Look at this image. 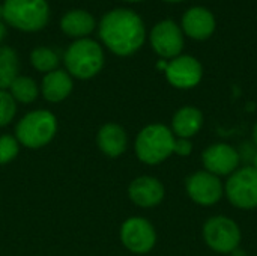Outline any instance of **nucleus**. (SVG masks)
<instances>
[{
	"instance_id": "1",
	"label": "nucleus",
	"mask_w": 257,
	"mask_h": 256,
	"mask_svg": "<svg viewBox=\"0 0 257 256\" xmlns=\"http://www.w3.org/2000/svg\"><path fill=\"white\" fill-rule=\"evenodd\" d=\"M99 38L111 53L130 56L145 44V23L134 11L117 8L101 18Z\"/></svg>"
},
{
	"instance_id": "2",
	"label": "nucleus",
	"mask_w": 257,
	"mask_h": 256,
	"mask_svg": "<svg viewBox=\"0 0 257 256\" xmlns=\"http://www.w3.org/2000/svg\"><path fill=\"white\" fill-rule=\"evenodd\" d=\"M3 20L23 32H38L45 27L50 8L47 0H5Z\"/></svg>"
},
{
	"instance_id": "3",
	"label": "nucleus",
	"mask_w": 257,
	"mask_h": 256,
	"mask_svg": "<svg viewBox=\"0 0 257 256\" xmlns=\"http://www.w3.org/2000/svg\"><path fill=\"white\" fill-rule=\"evenodd\" d=\"M65 65L69 74L77 78L87 80L96 75L104 65V53L101 45L89 38L72 42L65 53Z\"/></svg>"
},
{
	"instance_id": "4",
	"label": "nucleus",
	"mask_w": 257,
	"mask_h": 256,
	"mask_svg": "<svg viewBox=\"0 0 257 256\" xmlns=\"http://www.w3.org/2000/svg\"><path fill=\"white\" fill-rule=\"evenodd\" d=\"M173 133L161 124L148 125L140 131L136 140L137 157L148 164H158L173 154Z\"/></svg>"
},
{
	"instance_id": "5",
	"label": "nucleus",
	"mask_w": 257,
	"mask_h": 256,
	"mask_svg": "<svg viewBox=\"0 0 257 256\" xmlns=\"http://www.w3.org/2000/svg\"><path fill=\"white\" fill-rule=\"evenodd\" d=\"M56 118L47 110L26 115L17 125V139L27 148H41L56 134Z\"/></svg>"
},
{
	"instance_id": "6",
	"label": "nucleus",
	"mask_w": 257,
	"mask_h": 256,
	"mask_svg": "<svg viewBox=\"0 0 257 256\" xmlns=\"http://www.w3.org/2000/svg\"><path fill=\"white\" fill-rule=\"evenodd\" d=\"M203 237L206 244L220 253H232L241 243V231L238 225L224 216L209 219L205 223Z\"/></svg>"
},
{
	"instance_id": "7",
	"label": "nucleus",
	"mask_w": 257,
	"mask_h": 256,
	"mask_svg": "<svg viewBox=\"0 0 257 256\" xmlns=\"http://www.w3.org/2000/svg\"><path fill=\"white\" fill-rule=\"evenodd\" d=\"M229 201L241 210L257 208V170L247 166L232 174L226 183Z\"/></svg>"
},
{
	"instance_id": "8",
	"label": "nucleus",
	"mask_w": 257,
	"mask_h": 256,
	"mask_svg": "<svg viewBox=\"0 0 257 256\" xmlns=\"http://www.w3.org/2000/svg\"><path fill=\"white\" fill-rule=\"evenodd\" d=\"M151 44L155 53L163 59H175L181 56L184 48V32L173 20H163L154 26Z\"/></svg>"
},
{
	"instance_id": "9",
	"label": "nucleus",
	"mask_w": 257,
	"mask_h": 256,
	"mask_svg": "<svg viewBox=\"0 0 257 256\" xmlns=\"http://www.w3.org/2000/svg\"><path fill=\"white\" fill-rule=\"evenodd\" d=\"M120 238L123 246L134 253H148L157 241L154 226L142 217L128 219L122 225Z\"/></svg>"
},
{
	"instance_id": "10",
	"label": "nucleus",
	"mask_w": 257,
	"mask_h": 256,
	"mask_svg": "<svg viewBox=\"0 0 257 256\" xmlns=\"http://www.w3.org/2000/svg\"><path fill=\"white\" fill-rule=\"evenodd\" d=\"M202 63L188 54L178 56L167 63L166 77L169 83L179 89H190L202 80Z\"/></svg>"
},
{
	"instance_id": "11",
	"label": "nucleus",
	"mask_w": 257,
	"mask_h": 256,
	"mask_svg": "<svg viewBox=\"0 0 257 256\" xmlns=\"http://www.w3.org/2000/svg\"><path fill=\"white\" fill-rule=\"evenodd\" d=\"M185 186L190 198L199 205H214L220 201L223 195V186L220 178L206 170L193 174L187 180Z\"/></svg>"
},
{
	"instance_id": "12",
	"label": "nucleus",
	"mask_w": 257,
	"mask_h": 256,
	"mask_svg": "<svg viewBox=\"0 0 257 256\" xmlns=\"http://www.w3.org/2000/svg\"><path fill=\"white\" fill-rule=\"evenodd\" d=\"M202 160L206 167V172L217 177L233 174L241 161L238 151L227 143H215L206 148L202 155Z\"/></svg>"
},
{
	"instance_id": "13",
	"label": "nucleus",
	"mask_w": 257,
	"mask_h": 256,
	"mask_svg": "<svg viewBox=\"0 0 257 256\" xmlns=\"http://www.w3.org/2000/svg\"><path fill=\"white\" fill-rule=\"evenodd\" d=\"M214 30L215 17L203 6H193L182 15V32L196 41L208 39Z\"/></svg>"
},
{
	"instance_id": "14",
	"label": "nucleus",
	"mask_w": 257,
	"mask_h": 256,
	"mask_svg": "<svg viewBox=\"0 0 257 256\" xmlns=\"http://www.w3.org/2000/svg\"><path fill=\"white\" fill-rule=\"evenodd\" d=\"M131 201L143 208H151L158 205L164 198L163 184L152 177H140L134 180L128 189Z\"/></svg>"
},
{
	"instance_id": "15",
	"label": "nucleus",
	"mask_w": 257,
	"mask_h": 256,
	"mask_svg": "<svg viewBox=\"0 0 257 256\" xmlns=\"http://www.w3.org/2000/svg\"><path fill=\"white\" fill-rule=\"evenodd\" d=\"M72 91V78L66 71L54 69L48 72L42 80V95L50 103H59L65 100Z\"/></svg>"
},
{
	"instance_id": "16",
	"label": "nucleus",
	"mask_w": 257,
	"mask_h": 256,
	"mask_svg": "<svg viewBox=\"0 0 257 256\" xmlns=\"http://www.w3.org/2000/svg\"><path fill=\"white\" fill-rule=\"evenodd\" d=\"M60 29L71 38H84L95 30V18L81 9L69 11L60 20Z\"/></svg>"
},
{
	"instance_id": "17",
	"label": "nucleus",
	"mask_w": 257,
	"mask_h": 256,
	"mask_svg": "<svg viewBox=\"0 0 257 256\" xmlns=\"http://www.w3.org/2000/svg\"><path fill=\"white\" fill-rule=\"evenodd\" d=\"M202 124H203L202 112L196 107L187 106L175 113L172 121V128L178 137L190 139L202 128Z\"/></svg>"
},
{
	"instance_id": "18",
	"label": "nucleus",
	"mask_w": 257,
	"mask_h": 256,
	"mask_svg": "<svg viewBox=\"0 0 257 256\" xmlns=\"http://www.w3.org/2000/svg\"><path fill=\"white\" fill-rule=\"evenodd\" d=\"M125 130L117 124H105L98 133V145L108 157H117L126 149Z\"/></svg>"
},
{
	"instance_id": "19",
	"label": "nucleus",
	"mask_w": 257,
	"mask_h": 256,
	"mask_svg": "<svg viewBox=\"0 0 257 256\" xmlns=\"http://www.w3.org/2000/svg\"><path fill=\"white\" fill-rule=\"evenodd\" d=\"M18 77V56L11 47L0 45V91H5Z\"/></svg>"
},
{
	"instance_id": "20",
	"label": "nucleus",
	"mask_w": 257,
	"mask_h": 256,
	"mask_svg": "<svg viewBox=\"0 0 257 256\" xmlns=\"http://www.w3.org/2000/svg\"><path fill=\"white\" fill-rule=\"evenodd\" d=\"M11 89V95L15 101H20V103H24V104H29L32 101L36 100L38 97V86L35 83L33 78L30 77H24V75H18L12 84L9 86Z\"/></svg>"
},
{
	"instance_id": "21",
	"label": "nucleus",
	"mask_w": 257,
	"mask_h": 256,
	"mask_svg": "<svg viewBox=\"0 0 257 256\" xmlns=\"http://www.w3.org/2000/svg\"><path fill=\"white\" fill-rule=\"evenodd\" d=\"M30 62L32 65L41 71V72H51L57 68L59 65V56L54 50L47 48V47H39L35 48L30 54Z\"/></svg>"
},
{
	"instance_id": "22",
	"label": "nucleus",
	"mask_w": 257,
	"mask_h": 256,
	"mask_svg": "<svg viewBox=\"0 0 257 256\" xmlns=\"http://www.w3.org/2000/svg\"><path fill=\"white\" fill-rule=\"evenodd\" d=\"M17 104L12 95L6 91H0V127L8 125L15 116Z\"/></svg>"
},
{
	"instance_id": "23",
	"label": "nucleus",
	"mask_w": 257,
	"mask_h": 256,
	"mask_svg": "<svg viewBox=\"0 0 257 256\" xmlns=\"http://www.w3.org/2000/svg\"><path fill=\"white\" fill-rule=\"evenodd\" d=\"M18 154V142L12 136L0 137V164L12 161Z\"/></svg>"
},
{
	"instance_id": "24",
	"label": "nucleus",
	"mask_w": 257,
	"mask_h": 256,
	"mask_svg": "<svg viewBox=\"0 0 257 256\" xmlns=\"http://www.w3.org/2000/svg\"><path fill=\"white\" fill-rule=\"evenodd\" d=\"M193 151V145L190 142V139H184V137H178L175 139V146H173V152L178 155H190Z\"/></svg>"
},
{
	"instance_id": "25",
	"label": "nucleus",
	"mask_w": 257,
	"mask_h": 256,
	"mask_svg": "<svg viewBox=\"0 0 257 256\" xmlns=\"http://www.w3.org/2000/svg\"><path fill=\"white\" fill-rule=\"evenodd\" d=\"M5 36H6V26L0 21V42L5 39Z\"/></svg>"
},
{
	"instance_id": "26",
	"label": "nucleus",
	"mask_w": 257,
	"mask_h": 256,
	"mask_svg": "<svg viewBox=\"0 0 257 256\" xmlns=\"http://www.w3.org/2000/svg\"><path fill=\"white\" fill-rule=\"evenodd\" d=\"M250 167H253V169L257 170V152L254 154V157L251 158V161H250Z\"/></svg>"
},
{
	"instance_id": "27",
	"label": "nucleus",
	"mask_w": 257,
	"mask_h": 256,
	"mask_svg": "<svg viewBox=\"0 0 257 256\" xmlns=\"http://www.w3.org/2000/svg\"><path fill=\"white\" fill-rule=\"evenodd\" d=\"M253 143L256 145L257 148V122L256 125H254V128H253Z\"/></svg>"
},
{
	"instance_id": "28",
	"label": "nucleus",
	"mask_w": 257,
	"mask_h": 256,
	"mask_svg": "<svg viewBox=\"0 0 257 256\" xmlns=\"http://www.w3.org/2000/svg\"><path fill=\"white\" fill-rule=\"evenodd\" d=\"M3 18V6L0 5V20Z\"/></svg>"
},
{
	"instance_id": "29",
	"label": "nucleus",
	"mask_w": 257,
	"mask_h": 256,
	"mask_svg": "<svg viewBox=\"0 0 257 256\" xmlns=\"http://www.w3.org/2000/svg\"><path fill=\"white\" fill-rule=\"evenodd\" d=\"M164 2H169V3H178V2H182V0H164Z\"/></svg>"
},
{
	"instance_id": "30",
	"label": "nucleus",
	"mask_w": 257,
	"mask_h": 256,
	"mask_svg": "<svg viewBox=\"0 0 257 256\" xmlns=\"http://www.w3.org/2000/svg\"><path fill=\"white\" fill-rule=\"evenodd\" d=\"M125 2H131V3H136V2H142V0H125Z\"/></svg>"
}]
</instances>
